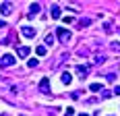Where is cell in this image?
<instances>
[{"mask_svg":"<svg viewBox=\"0 0 120 116\" xmlns=\"http://www.w3.org/2000/svg\"><path fill=\"white\" fill-rule=\"evenodd\" d=\"M52 19H60V6L52 4Z\"/></svg>","mask_w":120,"mask_h":116,"instance_id":"9","label":"cell"},{"mask_svg":"<svg viewBox=\"0 0 120 116\" xmlns=\"http://www.w3.org/2000/svg\"><path fill=\"white\" fill-rule=\"evenodd\" d=\"M104 60H106V56H95L93 58V64H104Z\"/></svg>","mask_w":120,"mask_h":116,"instance_id":"15","label":"cell"},{"mask_svg":"<svg viewBox=\"0 0 120 116\" xmlns=\"http://www.w3.org/2000/svg\"><path fill=\"white\" fill-rule=\"evenodd\" d=\"M2 116H6V114H2Z\"/></svg>","mask_w":120,"mask_h":116,"instance_id":"21","label":"cell"},{"mask_svg":"<svg viewBox=\"0 0 120 116\" xmlns=\"http://www.w3.org/2000/svg\"><path fill=\"white\" fill-rule=\"evenodd\" d=\"M46 52H48V48H46V46H37L35 48V54H37V56H46Z\"/></svg>","mask_w":120,"mask_h":116,"instance_id":"11","label":"cell"},{"mask_svg":"<svg viewBox=\"0 0 120 116\" xmlns=\"http://www.w3.org/2000/svg\"><path fill=\"white\" fill-rule=\"evenodd\" d=\"M44 44H46V46H52V44H54V35L48 33V35H46V42H44Z\"/></svg>","mask_w":120,"mask_h":116,"instance_id":"14","label":"cell"},{"mask_svg":"<svg viewBox=\"0 0 120 116\" xmlns=\"http://www.w3.org/2000/svg\"><path fill=\"white\" fill-rule=\"evenodd\" d=\"M27 66H29V69H35V66H37V60H29Z\"/></svg>","mask_w":120,"mask_h":116,"instance_id":"16","label":"cell"},{"mask_svg":"<svg viewBox=\"0 0 120 116\" xmlns=\"http://www.w3.org/2000/svg\"><path fill=\"white\" fill-rule=\"evenodd\" d=\"M60 81L64 83V85H71V81H72L71 73H66V70H64V73H62V75H60Z\"/></svg>","mask_w":120,"mask_h":116,"instance_id":"8","label":"cell"},{"mask_svg":"<svg viewBox=\"0 0 120 116\" xmlns=\"http://www.w3.org/2000/svg\"><path fill=\"white\" fill-rule=\"evenodd\" d=\"M87 73H89V66H85V64H77V75H79L81 79L87 77Z\"/></svg>","mask_w":120,"mask_h":116,"instance_id":"6","label":"cell"},{"mask_svg":"<svg viewBox=\"0 0 120 116\" xmlns=\"http://www.w3.org/2000/svg\"><path fill=\"white\" fill-rule=\"evenodd\" d=\"M64 114H66V116H72V114H75V108H66V112H64Z\"/></svg>","mask_w":120,"mask_h":116,"instance_id":"17","label":"cell"},{"mask_svg":"<svg viewBox=\"0 0 120 116\" xmlns=\"http://www.w3.org/2000/svg\"><path fill=\"white\" fill-rule=\"evenodd\" d=\"M37 12H39V4L33 2V4L29 6V17H33V15H37Z\"/></svg>","mask_w":120,"mask_h":116,"instance_id":"10","label":"cell"},{"mask_svg":"<svg viewBox=\"0 0 120 116\" xmlns=\"http://www.w3.org/2000/svg\"><path fill=\"white\" fill-rule=\"evenodd\" d=\"M39 91L41 93H50V79L48 77H44V79L39 81Z\"/></svg>","mask_w":120,"mask_h":116,"instance_id":"3","label":"cell"},{"mask_svg":"<svg viewBox=\"0 0 120 116\" xmlns=\"http://www.w3.org/2000/svg\"><path fill=\"white\" fill-rule=\"evenodd\" d=\"M89 89H91V91H104V85H101V83H93Z\"/></svg>","mask_w":120,"mask_h":116,"instance_id":"12","label":"cell"},{"mask_svg":"<svg viewBox=\"0 0 120 116\" xmlns=\"http://www.w3.org/2000/svg\"><path fill=\"white\" fill-rule=\"evenodd\" d=\"M112 93H116V95H120V85H116V87H114V91Z\"/></svg>","mask_w":120,"mask_h":116,"instance_id":"19","label":"cell"},{"mask_svg":"<svg viewBox=\"0 0 120 116\" xmlns=\"http://www.w3.org/2000/svg\"><path fill=\"white\" fill-rule=\"evenodd\" d=\"M79 116H89V114H79Z\"/></svg>","mask_w":120,"mask_h":116,"instance_id":"20","label":"cell"},{"mask_svg":"<svg viewBox=\"0 0 120 116\" xmlns=\"http://www.w3.org/2000/svg\"><path fill=\"white\" fill-rule=\"evenodd\" d=\"M56 35H58V39L62 42V44L71 42V31H68V29H64V27H58V31H56Z\"/></svg>","mask_w":120,"mask_h":116,"instance_id":"2","label":"cell"},{"mask_svg":"<svg viewBox=\"0 0 120 116\" xmlns=\"http://www.w3.org/2000/svg\"><path fill=\"white\" fill-rule=\"evenodd\" d=\"M0 12H2L4 17H8V15L12 12V6H11V2H2V4H0Z\"/></svg>","mask_w":120,"mask_h":116,"instance_id":"5","label":"cell"},{"mask_svg":"<svg viewBox=\"0 0 120 116\" xmlns=\"http://www.w3.org/2000/svg\"><path fill=\"white\" fill-rule=\"evenodd\" d=\"M17 60H15V56L12 54H4V56L0 58V69H6V66H12Z\"/></svg>","mask_w":120,"mask_h":116,"instance_id":"1","label":"cell"},{"mask_svg":"<svg viewBox=\"0 0 120 116\" xmlns=\"http://www.w3.org/2000/svg\"><path fill=\"white\" fill-rule=\"evenodd\" d=\"M29 52H31V48H29V46H21L19 50H17V54H19L21 58H27V56H29Z\"/></svg>","mask_w":120,"mask_h":116,"instance_id":"7","label":"cell"},{"mask_svg":"<svg viewBox=\"0 0 120 116\" xmlns=\"http://www.w3.org/2000/svg\"><path fill=\"white\" fill-rule=\"evenodd\" d=\"M112 50L114 52H120V44H112Z\"/></svg>","mask_w":120,"mask_h":116,"instance_id":"18","label":"cell"},{"mask_svg":"<svg viewBox=\"0 0 120 116\" xmlns=\"http://www.w3.org/2000/svg\"><path fill=\"white\" fill-rule=\"evenodd\" d=\"M87 25H91V19H81V21H79V29H83Z\"/></svg>","mask_w":120,"mask_h":116,"instance_id":"13","label":"cell"},{"mask_svg":"<svg viewBox=\"0 0 120 116\" xmlns=\"http://www.w3.org/2000/svg\"><path fill=\"white\" fill-rule=\"evenodd\" d=\"M21 33L25 35V37H35V29H33V27H29V25H25V27H21Z\"/></svg>","mask_w":120,"mask_h":116,"instance_id":"4","label":"cell"}]
</instances>
